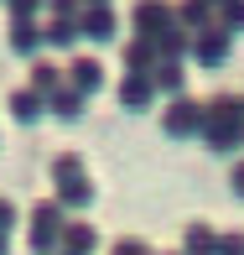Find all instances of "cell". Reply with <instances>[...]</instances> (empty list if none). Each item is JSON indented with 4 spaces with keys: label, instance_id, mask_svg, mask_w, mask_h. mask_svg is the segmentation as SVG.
<instances>
[{
    "label": "cell",
    "instance_id": "cell-16",
    "mask_svg": "<svg viewBox=\"0 0 244 255\" xmlns=\"http://www.w3.org/2000/svg\"><path fill=\"white\" fill-rule=\"evenodd\" d=\"M151 84H156V99H161V94L182 99V84H187V68H182V63H156V68H151Z\"/></svg>",
    "mask_w": 244,
    "mask_h": 255
},
{
    "label": "cell",
    "instance_id": "cell-13",
    "mask_svg": "<svg viewBox=\"0 0 244 255\" xmlns=\"http://www.w3.org/2000/svg\"><path fill=\"white\" fill-rule=\"evenodd\" d=\"M83 203H94V177L88 172H78V177H68V182H57V208H83Z\"/></svg>",
    "mask_w": 244,
    "mask_h": 255
},
{
    "label": "cell",
    "instance_id": "cell-22",
    "mask_svg": "<svg viewBox=\"0 0 244 255\" xmlns=\"http://www.w3.org/2000/svg\"><path fill=\"white\" fill-rule=\"evenodd\" d=\"M16 219H21V208L10 203V198H0V235H10V229H16Z\"/></svg>",
    "mask_w": 244,
    "mask_h": 255
},
{
    "label": "cell",
    "instance_id": "cell-1",
    "mask_svg": "<svg viewBox=\"0 0 244 255\" xmlns=\"http://www.w3.org/2000/svg\"><path fill=\"white\" fill-rule=\"evenodd\" d=\"M203 146L213 156H234L244 146V99L239 94H213L203 104Z\"/></svg>",
    "mask_w": 244,
    "mask_h": 255
},
{
    "label": "cell",
    "instance_id": "cell-14",
    "mask_svg": "<svg viewBox=\"0 0 244 255\" xmlns=\"http://www.w3.org/2000/svg\"><path fill=\"white\" fill-rule=\"evenodd\" d=\"M57 89H63V63L37 57V63H31V94H37V99H52Z\"/></svg>",
    "mask_w": 244,
    "mask_h": 255
},
{
    "label": "cell",
    "instance_id": "cell-7",
    "mask_svg": "<svg viewBox=\"0 0 244 255\" xmlns=\"http://www.w3.org/2000/svg\"><path fill=\"white\" fill-rule=\"evenodd\" d=\"M68 89H73V94H83V99H94L99 89H104V63L99 57H73V63H68Z\"/></svg>",
    "mask_w": 244,
    "mask_h": 255
},
{
    "label": "cell",
    "instance_id": "cell-18",
    "mask_svg": "<svg viewBox=\"0 0 244 255\" xmlns=\"http://www.w3.org/2000/svg\"><path fill=\"white\" fill-rule=\"evenodd\" d=\"M83 104H88L83 94H73V89H57V94L47 99V110L57 115V120H78V115H83Z\"/></svg>",
    "mask_w": 244,
    "mask_h": 255
},
{
    "label": "cell",
    "instance_id": "cell-26",
    "mask_svg": "<svg viewBox=\"0 0 244 255\" xmlns=\"http://www.w3.org/2000/svg\"><path fill=\"white\" fill-rule=\"evenodd\" d=\"M239 99H244V94H239Z\"/></svg>",
    "mask_w": 244,
    "mask_h": 255
},
{
    "label": "cell",
    "instance_id": "cell-3",
    "mask_svg": "<svg viewBox=\"0 0 244 255\" xmlns=\"http://www.w3.org/2000/svg\"><path fill=\"white\" fill-rule=\"evenodd\" d=\"M161 130H166L171 141H192V135L203 130V104L187 99V94H182V99H171L166 110H161Z\"/></svg>",
    "mask_w": 244,
    "mask_h": 255
},
{
    "label": "cell",
    "instance_id": "cell-23",
    "mask_svg": "<svg viewBox=\"0 0 244 255\" xmlns=\"http://www.w3.org/2000/svg\"><path fill=\"white\" fill-rule=\"evenodd\" d=\"M109 255H156V250H151L146 240H120V245H114Z\"/></svg>",
    "mask_w": 244,
    "mask_h": 255
},
{
    "label": "cell",
    "instance_id": "cell-19",
    "mask_svg": "<svg viewBox=\"0 0 244 255\" xmlns=\"http://www.w3.org/2000/svg\"><path fill=\"white\" fill-rule=\"evenodd\" d=\"M213 26L218 31H244V0H224V5H213Z\"/></svg>",
    "mask_w": 244,
    "mask_h": 255
},
{
    "label": "cell",
    "instance_id": "cell-8",
    "mask_svg": "<svg viewBox=\"0 0 244 255\" xmlns=\"http://www.w3.org/2000/svg\"><path fill=\"white\" fill-rule=\"evenodd\" d=\"M78 37L114 42V5H78Z\"/></svg>",
    "mask_w": 244,
    "mask_h": 255
},
{
    "label": "cell",
    "instance_id": "cell-2",
    "mask_svg": "<svg viewBox=\"0 0 244 255\" xmlns=\"http://www.w3.org/2000/svg\"><path fill=\"white\" fill-rule=\"evenodd\" d=\"M63 224H68V214L57 208V198H42L31 208V255H57L63 250Z\"/></svg>",
    "mask_w": 244,
    "mask_h": 255
},
{
    "label": "cell",
    "instance_id": "cell-17",
    "mask_svg": "<svg viewBox=\"0 0 244 255\" xmlns=\"http://www.w3.org/2000/svg\"><path fill=\"white\" fill-rule=\"evenodd\" d=\"M161 57H156V42H146V37H130L125 42V73H151Z\"/></svg>",
    "mask_w": 244,
    "mask_h": 255
},
{
    "label": "cell",
    "instance_id": "cell-21",
    "mask_svg": "<svg viewBox=\"0 0 244 255\" xmlns=\"http://www.w3.org/2000/svg\"><path fill=\"white\" fill-rule=\"evenodd\" d=\"M218 255H244V229H224L218 235Z\"/></svg>",
    "mask_w": 244,
    "mask_h": 255
},
{
    "label": "cell",
    "instance_id": "cell-15",
    "mask_svg": "<svg viewBox=\"0 0 244 255\" xmlns=\"http://www.w3.org/2000/svg\"><path fill=\"white\" fill-rule=\"evenodd\" d=\"M5 110H10V120H16V125H37L42 115H47V99H37L31 89H16V94L5 99Z\"/></svg>",
    "mask_w": 244,
    "mask_h": 255
},
{
    "label": "cell",
    "instance_id": "cell-24",
    "mask_svg": "<svg viewBox=\"0 0 244 255\" xmlns=\"http://www.w3.org/2000/svg\"><path fill=\"white\" fill-rule=\"evenodd\" d=\"M229 188H234V193H239V198H244V156L234 161V167H229Z\"/></svg>",
    "mask_w": 244,
    "mask_h": 255
},
{
    "label": "cell",
    "instance_id": "cell-9",
    "mask_svg": "<svg viewBox=\"0 0 244 255\" xmlns=\"http://www.w3.org/2000/svg\"><path fill=\"white\" fill-rule=\"evenodd\" d=\"M120 104H125L130 115L151 110V104H156V84H151V73H125V78H120Z\"/></svg>",
    "mask_w": 244,
    "mask_h": 255
},
{
    "label": "cell",
    "instance_id": "cell-12",
    "mask_svg": "<svg viewBox=\"0 0 244 255\" xmlns=\"http://www.w3.org/2000/svg\"><path fill=\"white\" fill-rule=\"evenodd\" d=\"M182 255H218V229L203 224V219H192V224L182 229Z\"/></svg>",
    "mask_w": 244,
    "mask_h": 255
},
{
    "label": "cell",
    "instance_id": "cell-25",
    "mask_svg": "<svg viewBox=\"0 0 244 255\" xmlns=\"http://www.w3.org/2000/svg\"><path fill=\"white\" fill-rule=\"evenodd\" d=\"M0 255H10V240H5V235H0Z\"/></svg>",
    "mask_w": 244,
    "mask_h": 255
},
{
    "label": "cell",
    "instance_id": "cell-11",
    "mask_svg": "<svg viewBox=\"0 0 244 255\" xmlns=\"http://www.w3.org/2000/svg\"><path fill=\"white\" fill-rule=\"evenodd\" d=\"M99 250V229L88 224V219H68L63 224V250L57 255H94Z\"/></svg>",
    "mask_w": 244,
    "mask_h": 255
},
{
    "label": "cell",
    "instance_id": "cell-5",
    "mask_svg": "<svg viewBox=\"0 0 244 255\" xmlns=\"http://www.w3.org/2000/svg\"><path fill=\"white\" fill-rule=\"evenodd\" d=\"M229 52H234V37H229V31H218V26L197 31L192 47H187V57H192L197 68H224V63H229Z\"/></svg>",
    "mask_w": 244,
    "mask_h": 255
},
{
    "label": "cell",
    "instance_id": "cell-6",
    "mask_svg": "<svg viewBox=\"0 0 244 255\" xmlns=\"http://www.w3.org/2000/svg\"><path fill=\"white\" fill-rule=\"evenodd\" d=\"M78 42V5H52L47 26H42V47H73Z\"/></svg>",
    "mask_w": 244,
    "mask_h": 255
},
{
    "label": "cell",
    "instance_id": "cell-4",
    "mask_svg": "<svg viewBox=\"0 0 244 255\" xmlns=\"http://www.w3.org/2000/svg\"><path fill=\"white\" fill-rule=\"evenodd\" d=\"M10 52L16 57H42V26H37V5H10Z\"/></svg>",
    "mask_w": 244,
    "mask_h": 255
},
{
    "label": "cell",
    "instance_id": "cell-20",
    "mask_svg": "<svg viewBox=\"0 0 244 255\" xmlns=\"http://www.w3.org/2000/svg\"><path fill=\"white\" fill-rule=\"evenodd\" d=\"M78 172H83V161H78L73 151H63V156L52 161V182H68V177H78Z\"/></svg>",
    "mask_w": 244,
    "mask_h": 255
},
{
    "label": "cell",
    "instance_id": "cell-10",
    "mask_svg": "<svg viewBox=\"0 0 244 255\" xmlns=\"http://www.w3.org/2000/svg\"><path fill=\"white\" fill-rule=\"evenodd\" d=\"M130 21H135V37H146V42H156L166 26H177L171 5H135V10H130Z\"/></svg>",
    "mask_w": 244,
    "mask_h": 255
}]
</instances>
